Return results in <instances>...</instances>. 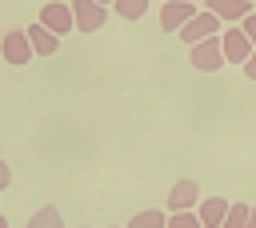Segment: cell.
Listing matches in <instances>:
<instances>
[{
	"mask_svg": "<svg viewBox=\"0 0 256 228\" xmlns=\"http://www.w3.org/2000/svg\"><path fill=\"white\" fill-rule=\"evenodd\" d=\"M220 28H224V20H220L216 12H208V8H200V12H196V16H192V20H188V24H184L176 36H180V40L192 48V44H204V40L220 36Z\"/></svg>",
	"mask_w": 256,
	"mask_h": 228,
	"instance_id": "1",
	"label": "cell"
},
{
	"mask_svg": "<svg viewBox=\"0 0 256 228\" xmlns=\"http://www.w3.org/2000/svg\"><path fill=\"white\" fill-rule=\"evenodd\" d=\"M220 44H224V60H228V64H240V68H244V64L252 60V52H256V44L248 40V32H244L240 24H236V28H224V32H220Z\"/></svg>",
	"mask_w": 256,
	"mask_h": 228,
	"instance_id": "2",
	"label": "cell"
},
{
	"mask_svg": "<svg viewBox=\"0 0 256 228\" xmlns=\"http://www.w3.org/2000/svg\"><path fill=\"white\" fill-rule=\"evenodd\" d=\"M48 32H56V36H68L72 28H76V16H72V4H64V0H48L44 8H40V16H36Z\"/></svg>",
	"mask_w": 256,
	"mask_h": 228,
	"instance_id": "3",
	"label": "cell"
},
{
	"mask_svg": "<svg viewBox=\"0 0 256 228\" xmlns=\"http://www.w3.org/2000/svg\"><path fill=\"white\" fill-rule=\"evenodd\" d=\"M0 56L8 60V64H28L32 56H36V48H32V40H28V28H12V32H4V40H0Z\"/></svg>",
	"mask_w": 256,
	"mask_h": 228,
	"instance_id": "4",
	"label": "cell"
},
{
	"mask_svg": "<svg viewBox=\"0 0 256 228\" xmlns=\"http://www.w3.org/2000/svg\"><path fill=\"white\" fill-rule=\"evenodd\" d=\"M188 60H192L196 72H216V68L228 64V60H224V44H220V36H212V40H204V44H192V48H188Z\"/></svg>",
	"mask_w": 256,
	"mask_h": 228,
	"instance_id": "5",
	"label": "cell"
},
{
	"mask_svg": "<svg viewBox=\"0 0 256 228\" xmlns=\"http://www.w3.org/2000/svg\"><path fill=\"white\" fill-rule=\"evenodd\" d=\"M200 184L196 180H176L168 188V212H196L200 208Z\"/></svg>",
	"mask_w": 256,
	"mask_h": 228,
	"instance_id": "6",
	"label": "cell"
},
{
	"mask_svg": "<svg viewBox=\"0 0 256 228\" xmlns=\"http://www.w3.org/2000/svg\"><path fill=\"white\" fill-rule=\"evenodd\" d=\"M72 16H76V32H100L108 20V8L96 0H72Z\"/></svg>",
	"mask_w": 256,
	"mask_h": 228,
	"instance_id": "7",
	"label": "cell"
},
{
	"mask_svg": "<svg viewBox=\"0 0 256 228\" xmlns=\"http://www.w3.org/2000/svg\"><path fill=\"white\" fill-rule=\"evenodd\" d=\"M196 12H200V8H196L192 0H168V4H160V28H164V32H180Z\"/></svg>",
	"mask_w": 256,
	"mask_h": 228,
	"instance_id": "8",
	"label": "cell"
},
{
	"mask_svg": "<svg viewBox=\"0 0 256 228\" xmlns=\"http://www.w3.org/2000/svg\"><path fill=\"white\" fill-rule=\"evenodd\" d=\"M228 208H232V204H228L224 196H204V200H200V208H196V216H200V224H204V228H220V224H224V216H228Z\"/></svg>",
	"mask_w": 256,
	"mask_h": 228,
	"instance_id": "9",
	"label": "cell"
},
{
	"mask_svg": "<svg viewBox=\"0 0 256 228\" xmlns=\"http://www.w3.org/2000/svg\"><path fill=\"white\" fill-rule=\"evenodd\" d=\"M204 8H208V12H216L220 20H240V24H244V20H248V16L256 12V8L248 4V0H208Z\"/></svg>",
	"mask_w": 256,
	"mask_h": 228,
	"instance_id": "10",
	"label": "cell"
},
{
	"mask_svg": "<svg viewBox=\"0 0 256 228\" xmlns=\"http://www.w3.org/2000/svg\"><path fill=\"white\" fill-rule=\"evenodd\" d=\"M28 40H32V48H36V56H56V48H60V36L48 32L40 20L28 24Z\"/></svg>",
	"mask_w": 256,
	"mask_h": 228,
	"instance_id": "11",
	"label": "cell"
},
{
	"mask_svg": "<svg viewBox=\"0 0 256 228\" xmlns=\"http://www.w3.org/2000/svg\"><path fill=\"white\" fill-rule=\"evenodd\" d=\"M28 228H64V216H60L56 204H44V208H36L28 216Z\"/></svg>",
	"mask_w": 256,
	"mask_h": 228,
	"instance_id": "12",
	"label": "cell"
},
{
	"mask_svg": "<svg viewBox=\"0 0 256 228\" xmlns=\"http://www.w3.org/2000/svg\"><path fill=\"white\" fill-rule=\"evenodd\" d=\"M112 12H116L120 20H140V16L148 12V0H116Z\"/></svg>",
	"mask_w": 256,
	"mask_h": 228,
	"instance_id": "13",
	"label": "cell"
},
{
	"mask_svg": "<svg viewBox=\"0 0 256 228\" xmlns=\"http://www.w3.org/2000/svg\"><path fill=\"white\" fill-rule=\"evenodd\" d=\"M128 228H168V216L156 212V208H148V212H136V216L128 220Z\"/></svg>",
	"mask_w": 256,
	"mask_h": 228,
	"instance_id": "14",
	"label": "cell"
},
{
	"mask_svg": "<svg viewBox=\"0 0 256 228\" xmlns=\"http://www.w3.org/2000/svg\"><path fill=\"white\" fill-rule=\"evenodd\" d=\"M248 216H252V204H232L220 228H248Z\"/></svg>",
	"mask_w": 256,
	"mask_h": 228,
	"instance_id": "15",
	"label": "cell"
},
{
	"mask_svg": "<svg viewBox=\"0 0 256 228\" xmlns=\"http://www.w3.org/2000/svg\"><path fill=\"white\" fill-rule=\"evenodd\" d=\"M168 228H204L196 212H172L168 216Z\"/></svg>",
	"mask_w": 256,
	"mask_h": 228,
	"instance_id": "16",
	"label": "cell"
},
{
	"mask_svg": "<svg viewBox=\"0 0 256 228\" xmlns=\"http://www.w3.org/2000/svg\"><path fill=\"white\" fill-rule=\"evenodd\" d=\"M240 28H244V32H248V40H252V44H256V12H252V16H248V20H244V24H240Z\"/></svg>",
	"mask_w": 256,
	"mask_h": 228,
	"instance_id": "17",
	"label": "cell"
},
{
	"mask_svg": "<svg viewBox=\"0 0 256 228\" xmlns=\"http://www.w3.org/2000/svg\"><path fill=\"white\" fill-rule=\"evenodd\" d=\"M8 184H12V168H8V164H4V160H0V192H4V188H8Z\"/></svg>",
	"mask_w": 256,
	"mask_h": 228,
	"instance_id": "18",
	"label": "cell"
},
{
	"mask_svg": "<svg viewBox=\"0 0 256 228\" xmlns=\"http://www.w3.org/2000/svg\"><path fill=\"white\" fill-rule=\"evenodd\" d=\"M244 76H248V80H256V52H252V60L244 64Z\"/></svg>",
	"mask_w": 256,
	"mask_h": 228,
	"instance_id": "19",
	"label": "cell"
},
{
	"mask_svg": "<svg viewBox=\"0 0 256 228\" xmlns=\"http://www.w3.org/2000/svg\"><path fill=\"white\" fill-rule=\"evenodd\" d=\"M248 228H256V208H252V216H248Z\"/></svg>",
	"mask_w": 256,
	"mask_h": 228,
	"instance_id": "20",
	"label": "cell"
},
{
	"mask_svg": "<svg viewBox=\"0 0 256 228\" xmlns=\"http://www.w3.org/2000/svg\"><path fill=\"white\" fill-rule=\"evenodd\" d=\"M0 228H8V216H4V212H0Z\"/></svg>",
	"mask_w": 256,
	"mask_h": 228,
	"instance_id": "21",
	"label": "cell"
},
{
	"mask_svg": "<svg viewBox=\"0 0 256 228\" xmlns=\"http://www.w3.org/2000/svg\"><path fill=\"white\" fill-rule=\"evenodd\" d=\"M96 4H104V8H108V4H116V0H96Z\"/></svg>",
	"mask_w": 256,
	"mask_h": 228,
	"instance_id": "22",
	"label": "cell"
},
{
	"mask_svg": "<svg viewBox=\"0 0 256 228\" xmlns=\"http://www.w3.org/2000/svg\"><path fill=\"white\" fill-rule=\"evenodd\" d=\"M248 4H252V8H256V0H248Z\"/></svg>",
	"mask_w": 256,
	"mask_h": 228,
	"instance_id": "23",
	"label": "cell"
},
{
	"mask_svg": "<svg viewBox=\"0 0 256 228\" xmlns=\"http://www.w3.org/2000/svg\"><path fill=\"white\" fill-rule=\"evenodd\" d=\"M112 228H120V224H112Z\"/></svg>",
	"mask_w": 256,
	"mask_h": 228,
	"instance_id": "24",
	"label": "cell"
},
{
	"mask_svg": "<svg viewBox=\"0 0 256 228\" xmlns=\"http://www.w3.org/2000/svg\"><path fill=\"white\" fill-rule=\"evenodd\" d=\"M80 228H88V224H80Z\"/></svg>",
	"mask_w": 256,
	"mask_h": 228,
	"instance_id": "25",
	"label": "cell"
},
{
	"mask_svg": "<svg viewBox=\"0 0 256 228\" xmlns=\"http://www.w3.org/2000/svg\"><path fill=\"white\" fill-rule=\"evenodd\" d=\"M160 4H168V0H160Z\"/></svg>",
	"mask_w": 256,
	"mask_h": 228,
	"instance_id": "26",
	"label": "cell"
}]
</instances>
